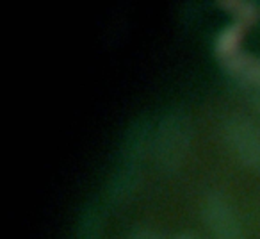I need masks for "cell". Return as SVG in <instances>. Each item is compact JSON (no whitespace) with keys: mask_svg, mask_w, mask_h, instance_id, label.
<instances>
[{"mask_svg":"<svg viewBox=\"0 0 260 239\" xmlns=\"http://www.w3.org/2000/svg\"><path fill=\"white\" fill-rule=\"evenodd\" d=\"M192 145V122L184 111H168L153 129L152 157L162 173H177Z\"/></svg>","mask_w":260,"mask_h":239,"instance_id":"1","label":"cell"},{"mask_svg":"<svg viewBox=\"0 0 260 239\" xmlns=\"http://www.w3.org/2000/svg\"><path fill=\"white\" fill-rule=\"evenodd\" d=\"M223 136L237 161L260 173V129L248 116L234 114L224 122Z\"/></svg>","mask_w":260,"mask_h":239,"instance_id":"2","label":"cell"},{"mask_svg":"<svg viewBox=\"0 0 260 239\" xmlns=\"http://www.w3.org/2000/svg\"><path fill=\"white\" fill-rule=\"evenodd\" d=\"M202 218L212 239H246L235 207L219 191H212L202 202Z\"/></svg>","mask_w":260,"mask_h":239,"instance_id":"3","label":"cell"},{"mask_svg":"<svg viewBox=\"0 0 260 239\" xmlns=\"http://www.w3.org/2000/svg\"><path fill=\"white\" fill-rule=\"evenodd\" d=\"M153 125L148 116H138L130 122L119 145L118 164L130 168H143V161L148 154H152Z\"/></svg>","mask_w":260,"mask_h":239,"instance_id":"4","label":"cell"},{"mask_svg":"<svg viewBox=\"0 0 260 239\" xmlns=\"http://www.w3.org/2000/svg\"><path fill=\"white\" fill-rule=\"evenodd\" d=\"M143 168H130V166H118L112 170L111 177L107 181L105 195L111 205H125L130 198L136 195L139 184H141Z\"/></svg>","mask_w":260,"mask_h":239,"instance_id":"5","label":"cell"},{"mask_svg":"<svg viewBox=\"0 0 260 239\" xmlns=\"http://www.w3.org/2000/svg\"><path fill=\"white\" fill-rule=\"evenodd\" d=\"M105 218L96 203H86L77 218L75 239H104Z\"/></svg>","mask_w":260,"mask_h":239,"instance_id":"6","label":"cell"},{"mask_svg":"<svg viewBox=\"0 0 260 239\" xmlns=\"http://www.w3.org/2000/svg\"><path fill=\"white\" fill-rule=\"evenodd\" d=\"M246 27L241 23L234 22L232 25H228L226 29H223L216 38V43H214V52H216L217 59L221 63L226 61V59L235 57L237 54H241V45L244 40Z\"/></svg>","mask_w":260,"mask_h":239,"instance_id":"7","label":"cell"},{"mask_svg":"<svg viewBox=\"0 0 260 239\" xmlns=\"http://www.w3.org/2000/svg\"><path fill=\"white\" fill-rule=\"evenodd\" d=\"M223 8H226L228 13L235 16V22L244 25L249 29L251 25L258 23L260 20V8L253 2H246V0H228V2H221Z\"/></svg>","mask_w":260,"mask_h":239,"instance_id":"8","label":"cell"},{"mask_svg":"<svg viewBox=\"0 0 260 239\" xmlns=\"http://www.w3.org/2000/svg\"><path fill=\"white\" fill-rule=\"evenodd\" d=\"M126 239H164L160 232H157L152 227H134L126 234Z\"/></svg>","mask_w":260,"mask_h":239,"instance_id":"9","label":"cell"},{"mask_svg":"<svg viewBox=\"0 0 260 239\" xmlns=\"http://www.w3.org/2000/svg\"><path fill=\"white\" fill-rule=\"evenodd\" d=\"M173 239H198L196 235H192V234H180V235H177V237H173Z\"/></svg>","mask_w":260,"mask_h":239,"instance_id":"10","label":"cell"}]
</instances>
